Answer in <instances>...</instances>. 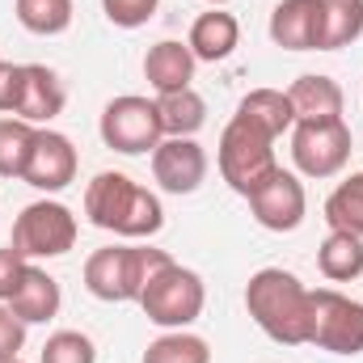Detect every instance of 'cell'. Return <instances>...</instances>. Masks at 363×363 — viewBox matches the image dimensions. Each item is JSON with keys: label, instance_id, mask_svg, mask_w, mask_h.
Returning a JSON list of instances; mask_svg holds the SVG:
<instances>
[{"label": "cell", "instance_id": "cell-1", "mask_svg": "<svg viewBox=\"0 0 363 363\" xmlns=\"http://www.w3.org/2000/svg\"><path fill=\"white\" fill-rule=\"evenodd\" d=\"M245 308L258 321V330L274 338L279 347H304L308 342V325H313V287H304L300 279L283 267L250 274L245 283Z\"/></svg>", "mask_w": 363, "mask_h": 363}, {"label": "cell", "instance_id": "cell-2", "mask_svg": "<svg viewBox=\"0 0 363 363\" xmlns=\"http://www.w3.org/2000/svg\"><path fill=\"white\" fill-rule=\"evenodd\" d=\"M85 216H89L93 228H106V233H118V237H157L161 224H165V207L161 199L131 182L118 169H106L85 186Z\"/></svg>", "mask_w": 363, "mask_h": 363}, {"label": "cell", "instance_id": "cell-3", "mask_svg": "<svg viewBox=\"0 0 363 363\" xmlns=\"http://www.w3.org/2000/svg\"><path fill=\"white\" fill-rule=\"evenodd\" d=\"M165 262H174L165 250H148V245H106L93 250L85 262V287L106 304H127L140 300L144 283L161 271Z\"/></svg>", "mask_w": 363, "mask_h": 363}, {"label": "cell", "instance_id": "cell-4", "mask_svg": "<svg viewBox=\"0 0 363 363\" xmlns=\"http://www.w3.org/2000/svg\"><path fill=\"white\" fill-rule=\"evenodd\" d=\"M220 178L228 182L237 194H254L258 186L267 178H274V169H279V157H274V140L262 131V127H254V123H245V118H228V127H224V135H220Z\"/></svg>", "mask_w": 363, "mask_h": 363}, {"label": "cell", "instance_id": "cell-5", "mask_svg": "<svg viewBox=\"0 0 363 363\" xmlns=\"http://www.w3.org/2000/svg\"><path fill=\"white\" fill-rule=\"evenodd\" d=\"M203 304H207L203 279L194 271H186V267H178V262H165L140 291L144 317L152 325H161V330H186L190 321L203 317Z\"/></svg>", "mask_w": 363, "mask_h": 363}, {"label": "cell", "instance_id": "cell-6", "mask_svg": "<svg viewBox=\"0 0 363 363\" xmlns=\"http://www.w3.org/2000/svg\"><path fill=\"white\" fill-rule=\"evenodd\" d=\"M97 131H101V144L123 157H144L165 140L157 97H140V93H123V97L106 101Z\"/></svg>", "mask_w": 363, "mask_h": 363}, {"label": "cell", "instance_id": "cell-7", "mask_svg": "<svg viewBox=\"0 0 363 363\" xmlns=\"http://www.w3.org/2000/svg\"><path fill=\"white\" fill-rule=\"evenodd\" d=\"M77 216L72 207L55 203V199H38L30 207H21V216L13 220V250L34 262V258H64L77 245Z\"/></svg>", "mask_w": 363, "mask_h": 363}, {"label": "cell", "instance_id": "cell-8", "mask_svg": "<svg viewBox=\"0 0 363 363\" xmlns=\"http://www.w3.org/2000/svg\"><path fill=\"white\" fill-rule=\"evenodd\" d=\"M291 161L304 178H334L351 161V127L342 118H300L291 127Z\"/></svg>", "mask_w": 363, "mask_h": 363}, {"label": "cell", "instance_id": "cell-9", "mask_svg": "<svg viewBox=\"0 0 363 363\" xmlns=\"http://www.w3.org/2000/svg\"><path fill=\"white\" fill-rule=\"evenodd\" d=\"M308 342L317 351L330 355H359L363 351V304L334 291V287H317L313 291V325H308Z\"/></svg>", "mask_w": 363, "mask_h": 363}, {"label": "cell", "instance_id": "cell-10", "mask_svg": "<svg viewBox=\"0 0 363 363\" xmlns=\"http://www.w3.org/2000/svg\"><path fill=\"white\" fill-rule=\"evenodd\" d=\"M250 211L262 228L271 233H296L308 216V194L304 182L287 169H274V178H267L254 194H250Z\"/></svg>", "mask_w": 363, "mask_h": 363}, {"label": "cell", "instance_id": "cell-11", "mask_svg": "<svg viewBox=\"0 0 363 363\" xmlns=\"http://www.w3.org/2000/svg\"><path fill=\"white\" fill-rule=\"evenodd\" d=\"M77 165H81V157H77L72 140L60 135V131H51V127H38L21 182L34 186V190H43V194H55V190H64V186L77 182Z\"/></svg>", "mask_w": 363, "mask_h": 363}, {"label": "cell", "instance_id": "cell-12", "mask_svg": "<svg viewBox=\"0 0 363 363\" xmlns=\"http://www.w3.org/2000/svg\"><path fill=\"white\" fill-rule=\"evenodd\" d=\"M152 178L169 194H194L207 178V152L194 135H165L152 148Z\"/></svg>", "mask_w": 363, "mask_h": 363}, {"label": "cell", "instance_id": "cell-13", "mask_svg": "<svg viewBox=\"0 0 363 363\" xmlns=\"http://www.w3.org/2000/svg\"><path fill=\"white\" fill-rule=\"evenodd\" d=\"M64 101H68V93L47 64H21V97H17V110H13L17 118H26L34 127H47L55 114H64Z\"/></svg>", "mask_w": 363, "mask_h": 363}, {"label": "cell", "instance_id": "cell-14", "mask_svg": "<svg viewBox=\"0 0 363 363\" xmlns=\"http://www.w3.org/2000/svg\"><path fill=\"white\" fill-rule=\"evenodd\" d=\"M186 47H190L194 60H203V64H220V60H228V55L241 47V21H237L228 9L199 13L194 26H190Z\"/></svg>", "mask_w": 363, "mask_h": 363}, {"label": "cell", "instance_id": "cell-15", "mask_svg": "<svg viewBox=\"0 0 363 363\" xmlns=\"http://www.w3.org/2000/svg\"><path fill=\"white\" fill-rule=\"evenodd\" d=\"M4 304H9V308H13V317H21L26 325H43V321H51V317L60 313L64 291H60V283L43 271V267H34V262H30L26 274H21V283H17V291H13Z\"/></svg>", "mask_w": 363, "mask_h": 363}, {"label": "cell", "instance_id": "cell-16", "mask_svg": "<svg viewBox=\"0 0 363 363\" xmlns=\"http://www.w3.org/2000/svg\"><path fill=\"white\" fill-rule=\"evenodd\" d=\"M194 55H190V47L178 43V38H161L157 47H148V55H144V81L161 93H178V89H190V81H194Z\"/></svg>", "mask_w": 363, "mask_h": 363}, {"label": "cell", "instance_id": "cell-17", "mask_svg": "<svg viewBox=\"0 0 363 363\" xmlns=\"http://www.w3.org/2000/svg\"><path fill=\"white\" fill-rule=\"evenodd\" d=\"M359 34H363V0H321V4H317L313 51H338V47H351Z\"/></svg>", "mask_w": 363, "mask_h": 363}, {"label": "cell", "instance_id": "cell-18", "mask_svg": "<svg viewBox=\"0 0 363 363\" xmlns=\"http://www.w3.org/2000/svg\"><path fill=\"white\" fill-rule=\"evenodd\" d=\"M321 0H279L271 13V43L283 51H313Z\"/></svg>", "mask_w": 363, "mask_h": 363}, {"label": "cell", "instance_id": "cell-19", "mask_svg": "<svg viewBox=\"0 0 363 363\" xmlns=\"http://www.w3.org/2000/svg\"><path fill=\"white\" fill-rule=\"evenodd\" d=\"M237 118H245V123L262 127L271 140L287 135V131L296 127L291 97H287L283 89H254V93H245V97L237 101Z\"/></svg>", "mask_w": 363, "mask_h": 363}, {"label": "cell", "instance_id": "cell-20", "mask_svg": "<svg viewBox=\"0 0 363 363\" xmlns=\"http://www.w3.org/2000/svg\"><path fill=\"white\" fill-rule=\"evenodd\" d=\"M291 110H296V123L300 118H342V89L334 77H321V72H308L300 77L291 89Z\"/></svg>", "mask_w": 363, "mask_h": 363}, {"label": "cell", "instance_id": "cell-21", "mask_svg": "<svg viewBox=\"0 0 363 363\" xmlns=\"http://www.w3.org/2000/svg\"><path fill=\"white\" fill-rule=\"evenodd\" d=\"M317 271L325 274L330 283H355L363 274V237L330 228V237L317 250Z\"/></svg>", "mask_w": 363, "mask_h": 363}, {"label": "cell", "instance_id": "cell-22", "mask_svg": "<svg viewBox=\"0 0 363 363\" xmlns=\"http://www.w3.org/2000/svg\"><path fill=\"white\" fill-rule=\"evenodd\" d=\"M157 110H161L165 135H199L203 123H207V101L194 89L161 93V97H157Z\"/></svg>", "mask_w": 363, "mask_h": 363}, {"label": "cell", "instance_id": "cell-23", "mask_svg": "<svg viewBox=\"0 0 363 363\" xmlns=\"http://www.w3.org/2000/svg\"><path fill=\"white\" fill-rule=\"evenodd\" d=\"M325 224L338 233L363 237V174H351L347 182L334 186V194L325 199Z\"/></svg>", "mask_w": 363, "mask_h": 363}, {"label": "cell", "instance_id": "cell-24", "mask_svg": "<svg viewBox=\"0 0 363 363\" xmlns=\"http://www.w3.org/2000/svg\"><path fill=\"white\" fill-rule=\"evenodd\" d=\"M144 363H211V347L190 330H169L157 342H148Z\"/></svg>", "mask_w": 363, "mask_h": 363}, {"label": "cell", "instance_id": "cell-25", "mask_svg": "<svg viewBox=\"0 0 363 363\" xmlns=\"http://www.w3.org/2000/svg\"><path fill=\"white\" fill-rule=\"evenodd\" d=\"M72 0H17V21L30 30V34H43V38H55L72 26Z\"/></svg>", "mask_w": 363, "mask_h": 363}, {"label": "cell", "instance_id": "cell-26", "mask_svg": "<svg viewBox=\"0 0 363 363\" xmlns=\"http://www.w3.org/2000/svg\"><path fill=\"white\" fill-rule=\"evenodd\" d=\"M34 123L26 118H0V178H21L30 148H34Z\"/></svg>", "mask_w": 363, "mask_h": 363}, {"label": "cell", "instance_id": "cell-27", "mask_svg": "<svg viewBox=\"0 0 363 363\" xmlns=\"http://www.w3.org/2000/svg\"><path fill=\"white\" fill-rule=\"evenodd\" d=\"M38 363H97V347L81 330H60V334H51L43 342Z\"/></svg>", "mask_w": 363, "mask_h": 363}, {"label": "cell", "instance_id": "cell-28", "mask_svg": "<svg viewBox=\"0 0 363 363\" xmlns=\"http://www.w3.org/2000/svg\"><path fill=\"white\" fill-rule=\"evenodd\" d=\"M161 0H101V13L118 26V30H140L152 21Z\"/></svg>", "mask_w": 363, "mask_h": 363}, {"label": "cell", "instance_id": "cell-29", "mask_svg": "<svg viewBox=\"0 0 363 363\" xmlns=\"http://www.w3.org/2000/svg\"><path fill=\"white\" fill-rule=\"evenodd\" d=\"M21 347H26V321L13 317L9 304H0V363L21 359Z\"/></svg>", "mask_w": 363, "mask_h": 363}, {"label": "cell", "instance_id": "cell-30", "mask_svg": "<svg viewBox=\"0 0 363 363\" xmlns=\"http://www.w3.org/2000/svg\"><path fill=\"white\" fill-rule=\"evenodd\" d=\"M26 267H30V262H26V258H21L13 245H9V250H0V304H4V300L17 291V283H21Z\"/></svg>", "mask_w": 363, "mask_h": 363}, {"label": "cell", "instance_id": "cell-31", "mask_svg": "<svg viewBox=\"0 0 363 363\" xmlns=\"http://www.w3.org/2000/svg\"><path fill=\"white\" fill-rule=\"evenodd\" d=\"M21 97V64H4L0 60V114H13Z\"/></svg>", "mask_w": 363, "mask_h": 363}, {"label": "cell", "instance_id": "cell-32", "mask_svg": "<svg viewBox=\"0 0 363 363\" xmlns=\"http://www.w3.org/2000/svg\"><path fill=\"white\" fill-rule=\"evenodd\" d=\"M207 4H211V9H224V4H228V0H207Z\"/></svg>", "mask_w": 363, "mask_h": 363}, {"label": "cell", "instance_id": "cell-33", "mask_svg": "<svg viewBox=\"0 0 363 363\" xmlns=\"http://www.w3.org/2000/svg\"><path fill=\"white\" fill-rule=\"evenodd\" d=\"M9 363H21V359H9Z\"/></svg>", "mask_w": 363, "mask_h": 363}]
</instances>
